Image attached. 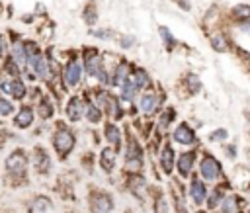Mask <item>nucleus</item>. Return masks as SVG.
Segmentation results:
<instances>
[{
    "mask_svg": "<svg viewBox=\"0 0 250 213\" xmlns=\"http://www.w3.org/2000/svg\"><path fill=\"white\" fill-rule=\"evenodd\" d=\"M39 115L41 117H51L53 115V107H51V104H49V100L47 98H43L41 102H39Z\"/></svg>",
    "mask_w": 250,
    "mask_h": 213,
    "instance_id": "30",
    "label": "nucleus"
},
{
    "mask_svg": "<svg viewBox=\"0 0 250 213\" xmlns=\"http://www.w3.org/2000/svg\"><path fill=\"white\" fill-rule=\"evenodd\" d=\"M82 18H84V21H86L88 25H94V23H96V20H98V14H96V6H94V4H88V6L84 8V14H82Z\"/></svg>",
    "mask_w": 250,
    "mask_h": 213,
    "instance_id": "29",
    "label": "nucleus"
},
{
    "mask_svg": "<svg viewBox=\"0 0 250 213\" xmlns=\"http://www.w3.org/2000/svg\"><path fill=\"white\" fill-rule=\"evenodd\" d=\"M154 213H168V203L164 197H156L154 201Z\"/></svg>",
    "mask_w": 250,
    "mask_h": 213,
    "instance_id": "35",
    "label": "nucleus"
},
{
    "mask_svg": "<svg viewBox=\"0 0 250 213\" xmlns=\"http://www.w3.org/2000/svg\"><path fill=\"white\" fill-rule=\"evenodd\" d=\"M139 88H143V86L139 84V80H137L135 74L131 72V74L127 76V80L121 84V98H123V100H133L135 94L139 92Z\"/></svg>",
    "mask_w": 250,
    "mask_h": 213,
    "instance_id": "10",
    "label": "nucleus"
},
{
    "mask_svg": "<svg viewBox=\"0 0 250 213\" xmlns=\"http://www.w3.org/2000/svg\"><path fill=\"white\" fill-rule=\"evenodd\" d=\"M119 43H121V47L127 49V47H131V45L135 43V37H133V35H123V37L119 39Z\"/></svg>",
    "mask_w": 250,
    "mask_h": 213,
    "instance_id": "38",
    "label": "nucleus"
},
{
    "mask_svg": "<svg viewBox=\"0 0 250 213\" xmlns=\"http://www.w3.org/2000/svg\"><path fill=\"white\" fill-rule=\"evenodd\" d=\"M80 76H82V66L78 64V63H68L66 64V68H64V72H62V78H64V84L68 86V88H72V86H76L78 82H80Z\"/></svg>",
    "mask_w": 250,
    "mask_h": 213,
    "instance_id": "6",
    "label": "nucleus"
},
{
    "mask_svg": "<svg viewBox=\"0 0 250 213\" xmlns=\"http://www.w3.org/2000/svg\"><path fill=\"white\" fill-rule=\"evenodd\" d=\"M33 166H35L37 174H47V172H49V168H51V158H49V154L45 152V149H35Z\"/></svg>",
    "mask_w": 250,
    "mask_h": 213,
    "instance_id": "12",
    "label": "nucleus"
},
{
    "mask_svg": "<svg viewBox=\"0 0 250 213\" xmlns=\"http://www.w3.org/2000/svg\"><path fill=\"white\" fill-rule=\"evenodd\" d=\"M23 51H25V59H27V64L33 68V72L39 76V78H47V63L39 51V47L33 43V41H25L23 43Z\"/></svg>",
    "mask_w": 250,
    "mask_h": 213,
    "instance_id": "1",
    "label": "nucleus"
},
{
    "mask_svg": "<svg viewBox=\"0 0 250 213\" xmlns=\"http://www.w3.org/2000/svg\"><path fill=\"white\" fill-rule=\"evenodd\" d=\"M129 188L131 192L139 197V199H145V190H146V180L141 176V174H133L131 180H129Z\"/></svg>",
    "mask_w": 250,
    "mask_h": 213,
    "instance_id": "18",
    "label": "nucleus"
},
{
    "mask_svg": "<svg viewBox=\"0 0 250 213\" xmlns=\"http://www.w3.org/2000/svg\"><path fill=\"white\" fill-rule=\"evenodd\" d=\"M238 207H240V197L236 195H229L221 201V213H236Z\"/></svg>",
    "mask_w": 250,
    "mask_h": 213,
    "instance_id": "21",
    "label": "nucleus"
},
{
    "mask_svg": "<svg viewBox=\"0 0 250 213\" xmlns=\"http://www.w3.org/2000/svg\"><path fill=\"white\" fill-rule=\"evenodd\" d=\"M248 213H250V211H248Z\"/></svg>",
    "mask_w": 250,
    "mask_h": 213,
    "instance_id": "44",
    "label": "nucleus"
},
{
    "mask_svg": "<svg viewBox=\"0 0 250 213\" xmlns=\"http://www.w3.org/2000/svg\"><path fill=\"white\" fill-rule=\"evenodd\" d=\"M199 172H201V176H203L207 182H213V180H217V178L221 176V164L217 162V158L205 156V158L201 160Z\"/></svg>",
    "mask_w": 250,
    "mask_h": 213,
    "instance_id": "5",
    "label": "nucleus"
},
{
    "mask_svg": "<svg viewBox=\"0 0 250 213\" xmlns=\"http://www.w3.org/2000/svg\"><path fill=\"white\" fill-rule=\"evenodd\" d=\"M223 199H225V197H223V192L217 188V190H213V192H211V195L207 197V207H209V209H215V207H219V205H221V201H223Z\"/></svg>",
    "mask_w": 250,
    "mask_h": 213,
    "instance_id": "28",
    "label": "nucleus"
},
{
    "mask_svg": "<svg viewBox=\"0 0 250 213\" xmlns=\"http://www.w3.org/2000/svg\"><path fill=\"white\" fill-rule=\"evenodd\" d=\"M2 49H4V41H2V35H0V53H2Z\"/></svg>",
    "mask_w": 250,
    "mask_h": 213,
    "instance_id": "42",
    "label": "nucleus"
},
{
    "mask_svg": "<svg viewBox=\"0 0 250 213\" xmlns=\"http://www.w3.org/2000/svg\"><path fill=\"white\" fill-rule=\"evenodd\" d=\"M53 147L59 152V156L64 158L74 149V135L70 133V129H66L64 125H59V129L53 135Z\"/></svg>",
    "mask_w": 250,
    "mask_h": 213,
    "instance_id": "2",
    "label": "nucleus"
},
{
    "mask_svg": "<svg viewBox=\"0 0 250 213\" xmlns=\"http://www.w3.org/2000/svg\"><path fill=\"white\" fill-rule=\"evenodd\" d=\"M160 166L164 170V174H170L172 172V166H174V150L170 145H166L162 149V154H160Z\"/></svg>",
    "mask_w": 250,
    "mask_h": 213,
    "instance_id": "19",
    "label": "nucleus"
},
{
    "mask_svg": "<svg viewBox=\"0 0 250 213\" xmlns=\"http://www.w3.org/2000/svg\"><path fill=\"white\" fill-rule=\"evenodd\" d=\"M154 107H156V98H154L152 92H146V94L141 98V109H143L145 113H152Z\"/></svg>",
    "mask_w": 250,
    "mask_h": 213,
    "instance_id": "25",
    "label": "nucleus"
},
{
    "mask_svg": "<svg viewBox=\"0 0 250 213\" xmlns=\"http://www.w3.org/2000/svg\"><path fill=\"white\" fill-rule=\"evenodd\" d=\"M174 141L180 145H191V143H195V133L188 123H180L174 131Z\"/></svg>",
    "mask_w": 250,
    "mask_h": 213,
    "instance_id": "7",
    "label": "nucleus"
},
{
    "mask_svg": "<svg viewBox=\"0 0 250 213\" xmlns=\"http://www.w3.org/2000/svg\"><path fill=\"white\" fill-rule=\"evenodd\" d=\"M186 84H188V88H189L191 94H195V92L201 88V84H199V80H197L195 74H188V76H186Z\"/></svg>",
    "mask_w": 250,
    "mask_h": 213,
    "instance_id": "32",
    "label": "nucleus"
},
{
    "mask_svg": "<svg viewBox=\"0 0 250 213\" xmlns=\"http://www.w3.org/2000/svg\"><path fill=\"white\" fill-rule=\"evenodd\" d=\"M53 211V201L47 195H37L29 203V213H51Z\"/></svg>",
    "mask_w": 250,
    "mask_h": 213,
    "instance_id": "14",
    "label": "nucleus"
},
{
    "mask_svg": "<svg viewBox=\"0 0 250 213\" xmlns=\"http://www.w3.org/2000/svg\"><path fill=\"white\" fill-rule=\"evenodd\" d=\"M234 152H236V149H234V147H229V156H230V158L234 156Z\"/></svg>",
    "mask_w": 250,
    "mask_h": 213,
    "instance_id": "41",
    "label": "nucleus"
},
{
    "mask_svg": "<svg viewBox=\"0 0 250 213\" xmlns=\"http://www.w3.org/2000/svg\"><path fill=\"white\" fill-rule=\"evenodd\" d=\"M158 33H160L162 41L166 43V49H168V51H172V49L176 47V39H174V35L170 33V29H168V27H164V25H160V27H158Z\"/></svg>",
    "mask_w": 250,
    "mask_h": 213,
    "instance_id": "27",
    "label": "nucleus"
},
{
    "mask_svg": "<svg viewBox=\"0 0 250 213\" xmlns=\"http://www.w3.org/2000/svg\"><path fill=\"white\" fill-rule=\"evenodd\" d=\"M227 137H229L227 129H215V131L209 135V139H211V141H225Z\"/></svg>",
    "mask_w": 250,
    "mask_h": 213,
    "instance_id": "37",
    "label": "nucleus"
},
{
    "mask_svg": "<svg viewBox=\"0 0 250 213\" xmlns=\"http://www.w3.org/2000/svg\"><path fill=\"white\" fill-rule=\"evenodd\" d=\"M64 111H66V117H68L70 121L82 119V115H84V104H82V100H80V98H70Z\"/></svg>",
    "mask_w": 250,
    "mask_h": 213,
    "instance_id": "13",
    "label": "nucleus"
},
{
    "mask_svg": "<svg viewBox=\"0 0 250 213\" xmlns=\"http://www.w3.org/2000/svg\"><path fill=\"white\" fill-rule=\"evenodd\" d=\"M197 213H205V211H197Z\"/></svg>",
    "mask_w": 250,
    "mask_h": 213,
    "instance_id": "43",
    "label": "nucleus"
},
{
    "mask_svg": "<svg viewBox=\"0 0 250 213\" xmlns=\"http://www.w3.org/2000/svg\"><path fill=\"white\" fill-rule=\"evenodd\" d=\"M25 168H27V156L23 150H14L6 158V170L12 178H21L25 174Z\"/></svg>",
    "mask_w": 250,
    "mask_h": 213,
    "instance_id": "3",
    "label": "nucleus"
},
{
    "mask_svg": "<svg viewBox=\"0 0 250 213\" xmlns=\"http://www.w3.org/2000/svg\"><path fill=\"white\" fill-rule=\"evenodd\" d=\"M113 199L105 192H92L90 193V213H111Z\"/></svg>",
    "mask_w": 250,
    "mask_h": 213,
    "instance_id": "4",
    "label": "nucleus"
},
{
    "mask_svg": "<svg viewBox=\"0 0 250 213\" xmlns=\"http://www.w3.org/2000/svg\"><path fill=\"white\" fill-rule=\"evenodd\" d=\"M84 111H86V117H88L92 123H98V121L102 119V109H100L96 104H92L90 100L86 102V106H84Z\"/></svg>",
    "mask_w": 250,
    "mask_h": 213,
    "instance_id": "24",
    "label": "nucleus"
},
{
    "mask_svg": "<svg viewBox=\"0 0 250 213\" xmlns=\"http://www.w3.org/2000/svg\"><path fill=\"white\" fill-rule=\"evenodd\" d=\"M211 47L217 51V53H225L227 51V37L223 35V33H215V35H211Z\"/></svg>",
    "mask_w": 250,
    "mask_h": 213,
    "instance_id": "26",
    "label": "nucleus"
},
{
    "mask_svg": "<svg viewBox=\"0 0 250 213\" xmlns=\"http://www.w3.org/2000/svg\"><path fill=\"white\" fill-rule=\"evenodd\" d=\"M230 16L238 21H248L250 20V6L248 4H238L230 10Z\"/></svg>",
    "mask_w": 250,
    "mask_h": 213,
    "instance_id": "23",
    "label": "nucleus"
},
{
    "mask_svg": "<svg viewBox=\"0 0 250 213\" xmlns=\"http://www.w3.org/2000/svg\"><path fill=\"white\" fill-rule=\"evenodd\" d=\"M12 111H14V106H12V102H8V100L0 98V115H10Z\"/></svg>",
    "mask_w": 250,
    "mask_h": 213,
    "instance_id": "34",
    "label": "nucleus"
},
{
    "mask_svg": "<svg viewBox=\"0 0 250 213\" xmlns=\"http://www.w3.org/2000/svg\"><path fill=\"white\" fill-rule=\"evenodd\" d=\"M104 133H105V139H107L111 145H117V147H119V143H121V133H119L117 125L107 123V125L104 127Z\"/></svg>",
    "mask_w": 250,
    "mask_h": 213,
    "instance_id": "22",
    "label": "nucleus"
},
{
    "mask_svg": "<svg viewBox=\"0 0 250 213\" xmlns=\"http://www.w3.org/2000/svg\"><path fill=\"white\" fill-rule=\"evenodd\" d=\"M193 162H195V152H182L180 154V158H178V162H176V166H178V174L182 176V178H186V176H189V172H191V168H193Z\"/></svg>",
    "mask_w": 250,
    "mask_h": 213,
    "instance_id": "9",
    "label": "nucleus"
},
{
    "mask_svg": "<svg viewBox=\"0 0 250 213\" xmlns=\"http://www.w3.org/2000/svg\"><path fill=\"white\" fill-rule=\"evenodd\" d=\"M100 166H102L104 172H111L115 168V150L113 149H109V147L102 149V152H100Z\"/></svg>",
    "mask_w": 250,
    "mask_h": 213,
    "instance_id": "16",
    "label": "nucleus"
},
{
    "mask_svg": "<svg viewBox=\"0 0 250 213\" xmlns=\"http://www.w3.org/2000/svg\"><path fill=\"white\" fill-rule=\"evenodd\" d=\"M90 35L100 37V39H111V37H113V31H111V29H92Z\"/></svg>",
    "mask_w": 250,
    "mask_h": 213,
    "instance_id": "33",
    "label": "nucleus"
},
{
    "mask_svg": "<svg viewBox=\"0 0 250 213\" xmlns=\"http://www.w3.org/2000/svg\"><path fill=\"white\" fill-rule=\"evenodd\" d=\"M176 213H188L184 203H182V199H178V197H176Z\"/></svg>",
    "mask_w": 250,
    "mask_h": 213,
    "instance_id": "40",
    "label": "nucleus"
},
{
    "mask_svg": "<svg viewBox=\"0 0 250 213\" xmlns=\"http://www.w3.org/2000/svg\"><path fill=\"white\" fill-rule=\"evenodd\" d=\"M31 121H33V109H31L29 106H23V107L18 111V115L14 117V123H16V127H20V129L29 127Z\"/></svg>",
    "mask_w": 250,
    "mask_h": 213,
    "instance_id": "17",
    "label": "nucleus"
},
{
    "mask_svg": "<svg viewBox=\"0 0 250 213\" xmlns=\"http://www.w3.org/2000/svg\"><path fill=\"white\" fill-rule=\"evenodd\" d=\"M189 197H191V201L195 205H199V203H203L207 199V188H205V184L201 180H197V178L191 180V184H189Z\"/></svg>",
    "mask_w": 250,
    "mask_h": 213,
    "instance_id": "8",
    "label": "nucleus"
},
{
    "mask_svg": "<svg viewBox=\"0 0 250 213\" xmlns=\"http://www.w3.org/2000/svg\"><path fill=\"white\" fill-rule=\"evenodd\" d=\"M131 72H133V70H131V66H129V64H127L125 61H123V63H119V66L115 68V72H113V78H111V82H113V84H119V86H121V84H123V82L127 80V76H129Z\"/></svg>",
    "mask_w": 250,
    "mask_h": 213,
    "instance_id": "20",
    "label": "nucleus"
},
{
    "mask_svg": "<svg viewBox=\"0 0 250 213\" xmlns=\"http://www.w3.org/2000/svg\"><path fill=\"white\" fill-rule=\"evenodd\" d=\"M174 2H176L184 12H189V10H191V4H189L188 0H174Z\"/></svg>",
    "mask_w": 250,
    "mask_h": 213,
    "instance_id": "39",
    "label": "nucleus"
},
{
    "mask_svg": "<svg viewBox=\"0 0 250 213\" xmlns=\"http://www.w3.org/2000/svg\"><path fill=\"white\" fill-rule=\"evenodd\" d=\"M4 66H6V72H10L12 76H18V74H20V68H18V61H16L14 57H8Z\"/></svg>",
    "mask_w": 250,
    "mask_h": 213,
    "instance_id": "31",
    "label": "nucleus"
},
{
    "mask_svg": "<svg viewBox=\"0 0 250 213\" xmlns=\"http://www.w3.org/2000/svg\"><path fill=\"white\" fill-rule=\"evenodd\" d=\"M2 90H4L6 94H10L12 98H16V100H21V98L25 96V84H23L21 80L4 82V84H2Z\"/></svg>",
    "mask_w": 250,
    "mask_h": 213,
    "instance_id": "15",
    "label": "nucleus"
},
{
    "mask_svg": "<svg viewBox=\"0 0 250 213\" xmlns=\"http://www.w3.org/2000/svg\"><path fill=\"white\" fill-rule=\"evenodd\" d=\"M172 119H174V109H172V107H166V111L160 115V125H162V127H166Z\"/></svg>",
    "mask_w": 250,
    "mask_h": 213,
    "instance_id": "36",
    "label": "nucleus"
},
{
    "mask_svg": "<svg viewBox=\"0 0 250 213\" xmlns=\"http://www.w3.org/2000/svg\"><path fill=\"white\" fill-rule=\"evenodd\" d=\"M127 166L133 170H139L141 168V149H139V143L135 139H129V147H127Z\"/></svg>",
    "mask_w": 250,
    "mask_h": 213,
    "instance_id": "11",
    "label": "nucleus"
}]
</instances>
